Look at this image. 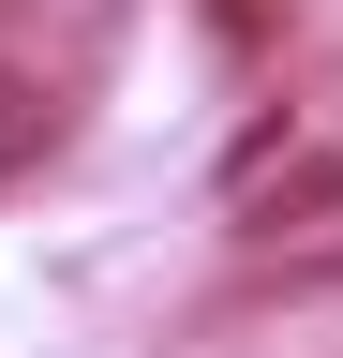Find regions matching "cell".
Wrapping results in <instances>:
<instances>
[{"label": "cell", "mask_w": 343, "mask_h": 358, "mask_svg": "<svg viewBox=\"0 0 343 358\" xmlns=\"http://www.w3.org/2000/svg\"><path fill=\"white\" fill-rule=\"evenodd\" d=\"M30 15H45V0H0V30H30Z\"/></svg>", "instance_id": "cell-2"}, {"label": "cell", "mask_w": 343, "mask_h": 358, "mask_svg": "<svg viewBox=\"0 0 343 358\" xmlns=\"http://www.w3.org/2000/svg\"><path fill=\"white\" fill-rule=\"evenodd\" d=\"M45 134H60V105H45V75H15V60H0V179H15L30 150H45Z\"/></svg>", "instance_id": "cell-1"}]
</instances>
